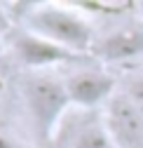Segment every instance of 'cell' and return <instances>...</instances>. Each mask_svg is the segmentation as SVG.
<instances>
[{
  "label": "cell",
  "instance_id": "6da1fadb",
  "mask_svg": "<svg viewBox=\"0 0 143 148\" xmlns=\"http://www.w3.org/2000/svg\"><path fill=\"white\" fill-rule=\"evenodd\" d=\"M24 21H26V31L40 35V38L54 42L73 54L89 52L96 42L92 26L78 12L68 10V7L42 5L35 12L26 14Z\"/></svg>",
  "mask_w": 143,
  "mask_h": 148
},
{
  "label": "cell",
  "instance_id": "7a4b0ae2",
  "mask_svg": "<svg viewBox=\"0 0 143 148\" xmlns=\"http://www.w3.org/2000/svg\"><path fill=\"white\" fill-rule=\"evenodd\" d=\"M26 103L33 115L35 127L45 139H54L59 127L63 125L66 108L70 106V97L66 82L52 75H35L26 82Z\"/></svg>",
  "mask_w": 143,
  "mask_h": 148
},
{
  "label": "cell",
  "instance_id": "3957f363",
  "mask_svg": "<svg viewBox=\"0 0 143 148\" xmlns=\"http://www.w3.org/2000/svg\"><path fill=\"white\" fill-rule=\"evenodd\" d=\"M103 125L115 148H143V113L124 94H113L103 108Z\"/></svg>",
  "mask_w": 143,
  "mask_h": 148
},
{
  "label": "cell",
  "instance_id": "277c9868",
  "mask_svg": "<svg viewBox=\"0 0 143 148\" xmlns=\"http://www.w3.org/2000/svg\"><path fill=\"white\" fill-rule=\"evenodd\" d=\"M66 89L70 103L89 110L110 101V97L115 94V80L103 71H78L66 80Z\"/></svg>",
  "mask_w": 143,
  "mask_h": 148
},
{
  "label": "cell",
  "instance_id": "5b68a950",
  "mask_svg": "<svg viewBox=\"0 0 143 148\" xmlns=\"http://www.w3.org/2000/svg\"><path fill=\"white\" fill-rule=\"evenodd\" d=\"M12 47L16 52L26 66L31 68H47V66H54V64H61V61H68L73 57V52H68L54 42H49L40 35H35L31 31H24V33H16L12 38Z\"/></svg>",
  "mask_w": 143,
  "mask_h": 148
},
{
  "label": "cell",
  "instance_id": "8992f818",
  "mask_svg": "<svg viewBox=\"0 0 143 148\" xmlns=\"http://www.w3.org/2000/svg\"><path fill=\"white\" fill-rule=\"evenodd\" d=\"M92 52L103 61H127L143 54V24L124 26L96 40Z\"/></svg>",
  "mask_w": 143,
  "mask_h": 148
},
{
  "label": "cell",
  "instance_id": "52a82bcc",
  "mask_svg": "<svg viewBox=\"0 0 143 148\" xmlns=\"http://www.w3.org/2000/svg\"><path fill=\"white\" fill-rule=\"evenodd\" d=\"M63 148H115L108 129L101 120H75L63 136Z\"/></svg>",
  "mask_w": 143,
  "mask_h": 148
},
{
  "label": "cell",
  "instance_id": "ba28073f",
  "mask_svg": "<svg viewBox=\"0 0 143 148\" xmlns=\"http://www.w3.org/2000/svg\"><path fill=\"white\" fill-rule=\"evenodd\" d=\"M124 94H127V97L131 99V103L143 113V78H134V80L127 85Z\"/></svg>",
  "mask_w": 143,
  "mask_h": 148
},
{
  "label": "cell",
  "instance_id": "9c48e42d",
  "mask_svg": "<svg viewBox=\"0 0 143 148\" xmlns=\"http://www.w3.org/2000/svg\"><path fill=\"white\" fill-rule=\"evenodd\" d=\"M42 5H45V0H16V12H21V16H26Z\"/></svg>",
  "mask_w": 143,
  "mask_h": 148
},
{
  "label": "cell",
  "instance_id": "30bf717a",
  "mask_svg": "<svg viewBox=\"0 0 143 148\" xmlns=\"http://www.w3.org/2000/svg\"><path fill=\"white\" fill-rule=\"evenodd\" d=\"M0 148H28V146H24L21 141H16V139H12L10 134L0 132Z\"/></svg>",
  "mask_w": 143,
  "mask_h": 148
},
{
  "label": "cell",
  "instance_id": "8fae6325",
  "mask_svg": "<svg viewBox=\"0 0 143 148\" xmlns=\"http://www.w3.org/2000/svg\"><path fill=\"white\" fill-rule=\"evenodd\" d=\"M138 14H141V24H143V0H138Z\"/></svg>",
  "mask_w": 143,
  "mask_h": 148
}]
</instances>
